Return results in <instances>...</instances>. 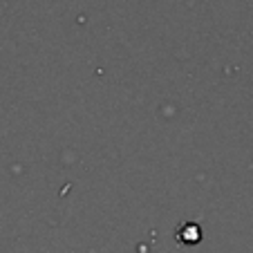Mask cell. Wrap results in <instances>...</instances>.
Here are the masks:
<instances>
[]
</instances>
